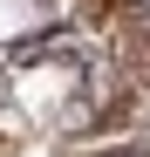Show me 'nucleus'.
<instances>
[{"mask_svg":"<svg viewBox=\"0 0 150 157\" xmlns=\"http://www.w3.org/2000/svg\"><path fill=\"white\" fill-rule=\"evenodd\" d=\"M116 157H150V150H116Z\"/></svg>","mask_w":150,"mask_h":157,"instance_id":"1","label":"nucleus"},{"mask_svg":"<svg viewBox=\"0 0 150 157\" xmlns=\"http://www.w3.org/2000/svg\"><path fill=\"white\" fill-rule=\"evenodd\" d=\"M137 7H150V0H137Z\"/></svg>","mask_w":150,"mask_h":157,"instance_id":"2","label":"nucleus"}]
</instances>
